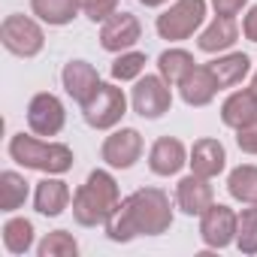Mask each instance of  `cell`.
Instances as JSON below:
<instances>
[{"label": "cell", "instance_id": "obj_1", "mask_svg": "<svg viewBox=\"0 0 257 257\" xmlns=\"http://www.w3.org/2000/svg\"><path fill=\"white\" fill-rule=\"evenodd\" d=\"M103 227L118 245L134 242L137 236H161L173 227V203L161 188H140L131 197H121Z\"/></svg>", "mask_w": 257, "mask_h": 257}, {"label": "cell", "instance_id": "obj_2", "mask_svg": "<svg viewBox=\"0 0 257 257\" xmlns=\"http://www.w3.org/2000/svg\"><path fill=\"white\" fill-rule=\"evenodd\" d=\"M121 203L118 182L109 170H91L88 179L73 194V221L79 227H97L106 224L112 209Z\"/></svg>", "mask_w": 257, "mask_h": 257}, {"label": "cell", "instance_id": "obj_3", "mask_svg": "<svg viewBox=\"0 0 257 257\" xmlns=\"http://www.w3.org/2000/svg\"><path fill=\"white\" fill-rule=\"evenodd\" d=\"M10 158L25 167V170H37L46 176H64L73 170V149L64 143H52V140H40L37 134H13L10 140Z\"/></svg>", "mask_w": 257, "mask_h": 257}, {"label": "cell", "instance_id": "obj_4", "mask_svg": "<svg viewBox=\"0 0 257 257\" xmlns=\"http://www.w3.org/2000/svg\"><path fill=\"white\" fill-rule=\"evenodd\" d=\"M206 10H209L206 0H176V4H170V7L158 16L155 31H158V37L167 40V43H182V40L194 37V34L203 28Z\"/></svg>", "mask_w": 257, "mask_h": 257}, {"label": "cell", "instance_id": "obj_5", "mask_svg": "<svg viewBox=\"0 0 257 257\" xmlns=\"http://www.w3.org/2000/svg\"><path fill=\"white\" fill-rule=\"evenodd\" d=\"M127 115V97L115 82H100L88 103H82V118L94 131H115Z\"/></svg>", "mask_w": 257, "mask_h": 257}, {"label": "cell", "instance_id": "obj_6", "mask_svg": "<svg viewBox=\"0 0 257 257\" xmlns=\"http://www.w3.org/2000/svg\"><path fill=\"white\" fill-rule=\"evenodd\" d=\"M0 43L4 49L16 58H37L46 46V34H43V25L40 19H31V16H22V13H13L4 19L0 25Z\"/></svg>", "mask_w": 257, "mask_h": 257}, {"label": "cell", "instance_id": "obj_7", "mask_svg": "<svg viewBox=\"0 0 257 257\" xmlns=\"http://www.w3.org/2000/svg\"><path fill=\"white\" fill-rule=\"evenodd\" d=\"M131 106L140 118L158 121L173 109V85L161 73H155V76L146 73V76L137 79V85L131 91Z\"/></svg>", "mask_w": 257, "mask_h": 257}, {"label": "cell", "instance_id": "obj_8", "mask_svg": "<svg viewBox=\"0 0 257 257\" xmlns=\"http://www.w3.org/2000/svg\"><path fill=\"white\" fill-rule=\"evenodd\" d=\"M143 158V134L137 127H115L100 146V161L109 170H131Z\"/></svg>", "mask_w": 257, "mask_h": 257}, {"label": "cell", "instance_id": "obj_9", "mask_svg": "<svg viewBox=\"0 0 257 257\" xmlns=\"http://www.w3.org/2000/svg\"><path fill=\"white\" fill-rule=\"evenodd\" d=\"M236 230H239V215L224 203H212L200 215V239L206 248L221 251L227 245H236Z\"/></svg>", "mask_w": 257, "mask_h": 257}, {"label": "cell", "instance_id": "obj_10", "mask_svg": "<svg viewBox=\"0 0 257 257\" xmlns=\"http://www.w3.org/2000/svg\"><path fill=\"white\" fill-rule=\"evenodd\" d=\"M67 124V109L61 103V97L49 94V91H40L31 97L28 103V127L31 134L37 137H58Z\"/></svg>", "mask_w": 257, "mask_h": 257}, {"label": "cell", "instance_id": "obj_11", "mask_svg": "<svg viewBox=\"0 0 257 257\" xmlns=\"http://www.w3.org/2000/svg\"><path fill=\"white\" fill-rule=\"evenodd\" d=\"M143 37V25L134 13H112L103 25H100V46L103 52H112V55H121L127 49H134Z\"/></svg>", "mask_w": 257, "mask_h": 257}, {"label": "cell", "instance_id": "obj_12", "mask_svg": "<svg viewBox=\"0 0 257 257\" xmlns=\"http://www.w3.org/2000/svg\"><path fill=\"white\" fill-rule=\"evenodd\" d=\"M209 182H212V179H203V176H197V173L182 176L179 185H176V206H179V212H185V215H191V218H200V215L215 203V191H212Z\"/></svg>", "mask_w": 257, "mask_h": 257}, {"label": "cell", "instance_id": "obj_13", "mask_svg": "<svg viewBox=\"0 0 257 257\" xmlns=\"http://www.w3.org/2000/svg\"><path fill=\"white\" fill-rule=\"evenodd\" d=\"M188 149L182 140L176 137H161L155 140V146L149 149V170L161 179H170V176H179L182 167L188 164Z\"/></svg>", "mask_w": 257, "mask_h": 257}, {"label": "cell", "instance_id": "obj_14", "mask_svg": "<svg viewBox=\"0 0 257 257\" xmlns=\"http://www.w3.org/2000/svg\"><path fill=\"white\" fill-rule=\"evenodd\" d=\"M61 85H64V91L82 106V103H88L91 94L100 88V73H97L94 64L76 58V61H67V64H64V70H61Z\"/></svg>", "mask_w": 257, "mask_h": 257}, {"label": "cell", "instance_id": "obj_15", "mask_svg": "<svg viewBox=\"0 0 257 257\" xmlns=\"http://www.w3.org/2000/svg\"><path fill=\"white\" fill-rule=\"evenodd\" d=\"M70 203H73V191H70V185L61 176H46V179L37 182V188H34V209L43 218L64 215V209H70Z\"/></svg>", "mask_w": 257, "mask_h": 257}, {"label": "cell", "instance_id": "obj_16", "mask_svg": "<svg viewBox=\"0 0 257 257\" xmlns=\"http://www.w3.org/2000/svg\"><path fill=\"white\" fill-rule=\"evenodd\" d=\"M176 88H179V97H182L188 106H194V109L209 106V103L215 100V94L221 91V85H218L215 73L209 70V64H197Z\"/></svg>", "mask_w": 257, "mask_h": 257}, {"label": "cell", "instance_id": "obj_17", "mask_svg": "<svg viewBox=\"0 0 257 257\" xmlns=\"http://www.w3.org/2000/svg\"><path fill=\"white\" fill-rule=\"evenodd\" d=\"M188 167L191 173L203 176V179H215L224 173L227 167V149L221 140H212V137H203L191 146V155H188Z\"/></svg>", "mask_w": 257, "mask_h": 257}, {"label": "cell", "instance_id": "obj_18", "mask_svg": "<svg viewBox=\"0 0 257 257\" xmlns=\"http://www.w3.org/2000/svg\"><path fill=\"white\" fill-rule=\"evenodd\" d=\"M239 40V25L233 16H215L197 37V49L206 55H224L236 46Z\"/></svg>", "mask_w": 257, "mask_h": 257}, {"label": "cell", "instance_id": "obj_19", "mask_svg": "<svg viewBox=\"0 0 257 257\" xmlns=\"http://www.w3.org/2000/svg\"><path fill=\"white\" fill-rule=\"evenodd\" d=\"M254 118H257V97L251 88H239L227 94V100L221 103V121L230 131H239V127H245Z\"/></svg>", "mask_w": 257, "mask_h": 257}, {"label": "cell", "instance_id": "obj_20", "mask_svg": "<svg viewBox=\"0 0 257 257\" xmlns=\"http://www.w3.org/2000/svg\"><path fill=\"white\" fill-rule=\"evenodd\" d=\"M209 70L215 73L221 91H224V88H236V85H242V79L251 73V58H248L245 52H224V55H218L215 61H209Z\"/></svg>", "mask_w": 257, "mask_h": 257}, {"label": "cell", "instance_id": "obj_21", "mask_svg": "<svg viewBox=\"0 0 257 257\" xmlns=\"http://www.w3.org/2000/svg\"><path fill=\"white\" fill-rule=\"evenodd\" d=\"M31 13L49 28H67L82 10L79 0H31Z\"/></svg>", "mask_w": 257, "mask_h": 257}, {"label": "cell", "instance_id": "obj_22", "mask_svg": "<svg viewBox=\"0 0 257 257\" xmlns=\"http://www.w3.org/2000/svg\"><path fill=\"white\" fill-rule=\"evenodd\" d=\"M197 67V61H194V55L188 52V49H164L161 55H158V73L170 82V85H179L191 70Z\"/></svg>", "mask_w": 257, "mask_h": 257}, {"label": "cell", "instance_id": "obj_23", "mask_svg": "<svg viewBox=\"0 0 257 257\" xmlns=\"http://www.w3.org/2000/svg\"><path fill=\"white\" fill-rule=\"evenodd\" d=\"M28 185L31 182L22 173H16V170H4V173H0V212L13 215L16 209H22L25 200H28Z\"/></svg>", "mask_w": 257, "mask_h": 257}, {"label": "cell", "instance_id": "obj_24", "mask_svg": "<svg viewBox=\"0 0 257 257\" xmlns=\"http://www.w3.org/2000/svg\"><path fill=\"white\" fill-rule=\"evenodd\" d=\"M227 194L239 203H257V167L239 164L227 176Z\"/></svg>", "mask_w": 257, "mask_h": 257}, {"label": "cell", "instance_id": "obj_25", "mask_svg": "<svg viewBox=\"0 0 257 257\" xmlns=\"http://www.w3.org/2000/svg\"><path fill=\"white\" fill-rule=\"evenodd\" d=\"M4 248L10 254H28L34 248V221L31 218H10L4 224Z\"/></svg>", "mask_w": 257, "mask_h": 257}, {"label": "cell", "instance_id": "obj_26", "mask_svg": "<svg viewBox=\"0 0 257 257\" xmlns=\"http://www.w3.org/2000/svg\"><path fill=\"white\" fill-rule=\"evenodd\" d=\"M37 254L40 257H76L79 254V242L73 233L67 230H52L43 236V242L37 245Z\"/></svg>", "mask_w": 257, "mask_h": 257}, {"label": "cell", "instance_id": "obj_27", "mask_svg": "<svg viewBox=\"0 0 257 257\" xmlns=\"http://www.w3.org/2000/svg\"><path fill=\"white\" fill-rule=\"evenodd\" d=\"M236 248L242 254H257V203H245L239 212V230H236Z\"/></svg>", "mask_w": 257, "mask_h": 257}, {"label": "cell", "instance_id": "obj_28", "mask_svg": "<svg viewBox=\"0 0 257 257\" xmlns=\"http://www.w3.org/2000/svg\"><path fill=\"white\" fill-rule=\"evenodd\" d=\"M146 64H149V58L143 55V52H134V49H127V52H121L115 61H112V79L115 82H137L143 73H146Z\"/></svg>", "mask_w": 257, "mask_h": 257}, {"label": "cell", "instance_id": "obj_29", "mask_svg": "<svg viewBox=\"0 0 257 257\" xmlns=\"http://www.w3.org/2000/svg\"><path fill=\"white\" fill-rule=\"evenodd\" d=\"M82 16H88L91 22H106L112 13H118V0H79Z\"/></svg>", "mask_w": 257, "mask_h": 257}, {"label": "cell", "instance_id": "obj_30", "mask_svg": "<svg viewBox=\"0 0 257 257\" xmlns=\"http://www.w3.org/2000/svg\"><path fill=\"white\" fill-rule=\"evenodd\" d=\"M236 146H239V152H245V155H257V118L236 131Z\"/></svg>", "mask_w": 257, "mask_h": 257}, {"label": "cell", "instance_id": "obj_31", "mask_svg": "<svg viewBox=\"0 0 257 257\" xmlns=\"http://www.w3.org/2000/svg\"><path fill=\"white\" fill-rule=\"evenodd\" d=\"M212 7H215V13L218 16H239L245 7H248V0H212Z\"/></svg>", "mask_w": 257, "mask_h": 257}, {"label": "cell", "instance_id": "obj_32", "mask_svg": "<svg viewBox=\"0 0 257 257\" xmlns=\"http://www.w3.org/2000/svg\"><path fill=\"white\" fill-rule=\"evenodd\" d=\"M242 37L248 43H257V4L242 16Z\"/></svg>", "mask_w": 257, "mask_h": 257}, {"label": "cell", "instance_id": "obj_33", "mask_svg": "<svg viewBox=\"0 0 257 257\" xmlns=\"http://www.w3.org/2000/svg\"><path fill=\"white\" fill-rule=\"evenodd\" d=\"M140 4H143L146 10H158V7H164V4H170V0H140Z\"/></svg>", "mask_w": 257, "mask_h": 257}, {"label": "cell", "instance_id": "obj_34", "mask_svg": "<svg viewBox=\"0 0 257 257\" xmlns=\"http://www.w3.org/2000/svg\"><path fill=\"white\" fill-rule=\"evenodd\" d=\"M248 88H251V91H254V97H257V73L251 76V85H248Z\"/></svg>", "mask_w": 257, "mask_h": 257}]
</instances>
